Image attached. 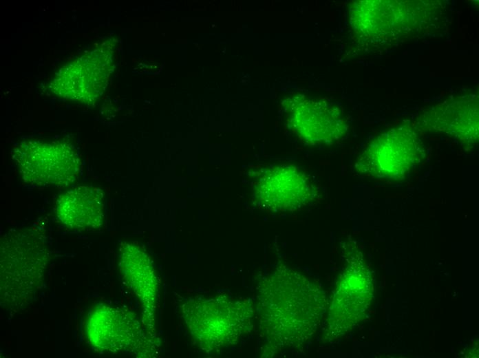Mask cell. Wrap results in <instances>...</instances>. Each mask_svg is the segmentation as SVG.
Returning <instances> with one entry per match:
<instances>
[{"label": "cell", "mask_w": 479, "mask_h": 358, "mask_svg": "<svg viewBox=\"0 0 479 358\" xmlns=\"http://www.w3.org/2000/svg\"><path fill=\"white\" fill-rule=\"evenodd\" d=\"M260 328L274 350L297 349L317 330L326 312V296L301 273L278 266L259 283Z\"/></svg>", "instance_id": "obj_1"}, {"label": "cell", "mask_w": 479, "mask_h": 358, "mask_svg": "<svg viewBox=\"0 0 479 358\" xmlns=\"http://www.w3.org/2000/svg\"><path fill=\"white\" fill-rule=\"evenodd\" d=\"M183 307L188 328L207 352L235 344L250 328L253 310L245 301L220 296L191 299Z\"/></svg>", "instance_id": "obj_2"}, {"label": "cell", "mask_w": 479, "mask_h": 358, "mask_svg": "<svg viewBox=\"0 0 479 358\" xmlns=\"http://www.w3.org/2000/svg\"><path fill=\"white\" fill-rule=\"evenodd\" d=\"M13 158L23 180L42 187H66L77 179L81 169L76 148L62 142H22Z\"/></svg>", "instance_id": "obj_3"}, {"label": "cell", "mask_w": 479, "mask_h": 358, "mask_svg": "<svg viewBox=\"0 0 479 358\" xmlns=\"http://www.w3.org/2000/svg\"><path fill=\"white\" fill-rule=\"evenodd\" d=\"M424 156L416 132L412 127L401 126L371 142L358 157L355 167L364 176L398 180L405 177Z\"/></svg>", "instance_id": "obj_4"}, {"label": "cell", "mask_w": 479, "mask_h": 358, "mask_svg": "<svg viewBox=\"0 0 479 358\" xmlns=\"http://www.w3.org/2000/svg\"><path fill=\"white\" fill-rule=\"evenodd\" d=\"M47 249L43 238L31 230L6 235L1 240V286L8 284V295L26 301L40 282L47 262Z\"/></svg>", "instance_id": "obj_5"}, {"label": "cell", "mask_w": 479, "mask_h": 358, "mask_svg": "<svg viewBox=\"0 0 479 358\" xmlns=\"http://www.w3.org/2000/svg\"><path fill=\"white\" fill-rule=\"evenodd\" d=\"M372 290L371 274L361 255H350L330 307L326 338L343 335L361 319L371 300Z\"/></svg>", "instance_id": "obj_6"}, {"label": "cell", "mask_w": 479, "mask_h": 358, "mask_svg": "<svg viewBox=\"0 0 479 358\" xmlns=\"http://www.w3.org/2000/svg\"><path fill=\"white\" fill-rule=\"evenodd\" d=\"M317 192L309 175L292 165L263 169L255 187V197L259 206L274 212L301 209L317 198Z\"/></svg>", "instance_id": "obj_7"}, {"label": "cell", "mask_w": 479, "mask_h": 358, "mask_svg": "<svg viewBox=\"0 0 479 358\" xmlns=\"http://www.w3.org/2000/svg\"><path fill=\"white\" fill-rule=\"evenodd\" d=\"M284 107L290 128L305 143L330 144L347 131L339 108L326 101L297 96L284 102Z\"/></svg>", "instance_id": "obj_8"}, {"label": "cell", "mask_w": 479, "mask_h": 358, "mask_svg": "<svg viewBox=\"0 0 479 358\" xmlns=\"http://www.w3.org/2000/svg\"><path fill=\"white\" fill-rule=\"evenodd\" d=\"M86 324L90 343L103 351H129L142 339L138 321L124 310L106 306L98 307L90 313Z\"/></svg>", "instance_id": "obj_9"}, {"label": "cell", "mask_w": 479, "mask_h": 358, "mask_svg": "<svg viewBox=\"0 0 479 358\" xmlns=\"http://www.w3.org/2000/svg\"><path fill=\"white\" fill-rule=\"evenodd\" d=\"M105 65L98 49L79 57L56 74L53 92L72 101L91 103L98 99L106 75Z\"/></svg>", "instance_id": "obj_10"}, {"label": "cell", "mask_w": 479, "mask_h": 358, "mask_svg": "<svg viewBox=\"0 0 479 358\" xmlns=\"http://www.w3.org/2000/svg\"><path fill=\"white\" fill-rule=\"evenodd\" d=\"M419 119V125L428 130L446 133L467 143L478 140V103L476 96L433 107Z\"/></svg>", "instance_id": "obj_11"}, {"label": "cell", "mask_w": 479, "mask_h": 358, "mask_svg": "<svg viewBox=\"0 0 479 358\" xmlns=\"http://www.w3.org/2000/svg\"><path fill=\"white\" fill-rule=\"evenodd\" d=\"M55 211L60 222L68 228L96 229L104 219V193L96 187L76 186L59 196Z\"/></svg>", "instance_id": "obj_12"}, {"label": "cell", "mask_w": 479, "mask_h": 358, "mask_svg": "<svg viewBox=\"0 0 479 358\" xmlns=\"http://www.w3.org/2000/svg\"><path fill=\"white\" fill-rule=\"evenodd\" d=\"M122 274L143 306L152 309L156 295V277L146 253L133 244H125L120 249Z\"/></svg>", "instance_id": "obj_13"}]
</instances>
